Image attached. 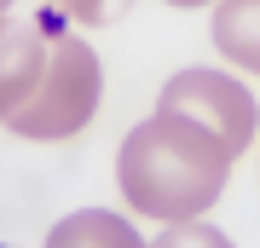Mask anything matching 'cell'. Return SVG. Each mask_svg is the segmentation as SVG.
I'll use <instances>...</instances> for the list:
<instances>
[{
    "label": "cell",
    "instance_id": "6da1fadb",
    "mask_svg": "<svg viewBox=\"0 0 260 248\" xmlns=\"http://www.w3.org/2000/svg\"><path fill=\"white\" fill-rule=\"evenodd\" d=\"M237 150H225L208 127L156 110L116 150V185L139 220H203L225 196Z\"/></svg>",
    "mask_w": 260,
    "mask_h": 248
},
{
    "label": "cell",
    "instance_id": "7a4b0ae2",
    "mask_svg": "<svg viewBox=\"0 0 260 248\" xmlns=\"http://www.w3.org/2000/svg\"><path fill=\"white\" fill-rule=\"evenodd\" d=\"M99 98H104L99 52L81 35H58L47 46V69H41L35 92L6 116V127L18 138H29V145H58V138H75L99 116Z\"/></svg>",
    "mask_w": 260,
    "mask_h": 248
},
{
    "label": "cell",
    "instance_id": "3957f363",
    "mask_svg": "<svg viewBox=\"0 0 260 248\" xmlns=\"http://www.w3.org/2000/svg\"><path fill=\"white\" fill-rule=\"evenodd\" d=\"M156 110L185 116V121H197V127H208L225 150H237V156L254 145V133H260V104H254V92L243 87L237 75H225V69H203V64L168 75Z\"/></svg>",
    "mask_w": 260,
    "mask_h": 248
},
{
    "label": "cell",
    "instance_id": "277c9868",
    "mask_svg": "<svg viewBox=\"0 0 260 248\" xmlns=\"http://www.w3.org/2000/svg\"><path fill=\"white\" fill-rule=\"evenodd\" d=\"M47 46H52V41L41 35L35 23L0 12V121H6L29 92H35L41 69H47Z\"/></svg>",
    "mask_w": 260,
    "mask_h": 248
},
{
    "label": "cell",
    "instance_id": "5b68a950",
    "mask_svg": "<svg viewBox=\"0 0 260 248\" xmlns=\"http://www.w3.org/2000/svg\"><path fill=\"white\" fill-rule=\"evenodd\" d=\"M214 46L225 64L260 75V0H214Z\"/></svg>",
    "mask_w": 260,
    "mask_h": 248
},
{
    "label": "cell",
    "instance_id": "8992f818",
    "mask_svg": "<svg viewBox=\"0 0 260 248\" xmlns=\"http://www.w3.org/2000/svg\"><path fill=\"white\" fill-rule=\"evenodd\" d=\"M47 242L52 248H139V231H133V220H116L104 208H81L70 220H58Z\"/></svg>",
    "mask_w": 260,
    "mask_h": 248
},
{
    "label": "cell",
    "instance_id": "52a82bcc",
    "mask_svg": "<svg viewBox=\"0 0 260 248\" xmlns=\"http://www.w3.org/2000/svg\"><path fill=\"white\" fill-rule=\"evenodd\" d=\"M47 6H58V12L75 18V23H116L133 0H47Z\"/></svg>",
    "mask_w": 260,
    "mask_h": 248
},
{
    "label": "cell",
    "instance_id": "ba28073f",
    "mask_svg": "<svg viewBox=\"0 0 260 248\" xmlns=\"http://www.w3.org/2000/svg\"><path fill=\"white\" fill-rule=\"evenodd\" d=\"M191 242L225 248V237H220V231H208V225H191V220H168V231H162V248H191Z\"/></svg>",
    "mask_w": 260,
    "mask_h": 248
},
{
    "label": "cell",
    "instance_id": "9c48e42d",
    "mask_svg": "<svg viewBox=\"0 0 260 248\" xmlns=\"http://www.w3.org/2000/svg\"><path fill=\"white\" fill-rule=\"evenodd\" d=\"M168 6H214V0H168Z\"/></svg>",
    "mask_w": 260,
    "mask_h": 248
},
{
    "label": "cell",
    "instance_id": "30bf717a",
    "mask_svg": "<svg viewBox=\"0 0 260 248\" xmlns=\"http://www.w3.org/2000/svg\"><path fill=\"white\" fill-rule=\"evenodd\" d=\"M0 12H12V0H0Z\"/></svg>",
    "mask_w": 260,
    "mask_h": 248
}]
</instances>
